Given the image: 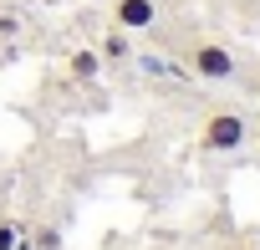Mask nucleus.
<instances>
[{
    "label": "nucleus",
    "instance_id": "39448f33",
    "mask_svg": "<svg viewBox=\"0 0 260 250\" xmlns=\"http://www.w3.org/2000/svg\"><path fill=\"white\" fill-rule=\"evenodd\" d=\"M67 67H72V77H77V82H97V72H102V56L82 46V51H72V61H67Z\"/></svg>",
    "mask_w": 260,
    "mask_h": 250
},
{
    "label": "nucleus",
    "instance_id": "f03ea898",
    "mask_svg": "<svg viewBox=\"0 0 260 250\" xmlns=\"http://www.w3.org/2000/svg\"><path fill=\"white\" fill-rule=\"evenodd\" d=\"M250 143V117L240 107H214L199 122V148L204 153H240Z\"/></svg>",
    "mask_w": 260,
    "mask_h": 250
},
{
    "label": "nucleus",
    "instance_id": "1a4fd4ad",
    "mask_svg": "<svg viewBox=\"0 0 260 250\" xmlns=\"http://www.w3.org/2000/svg\"><path fill=\"white\" fill-rule=\"evenodd\" d=\"M250 133H255V138H260V117H255V122H250Z\"/></svg>",
    "mask_w": 260,
    "mask_h": 250
},
{
    "label": "nucleus",
    "instance_id": "20e7f679",
    "mask_svg": "<svg viewBox=\"0 0 260 250\" xmlns=\"http://www.w3.org/2000/svg\"><path fill=\"white\" fill-rule=\"evenodd\" d=\"M97 56H102V61H127V56H133V41H127V31H122V26H112V31L102 36Z\"/></svg>",
    "mask_w": 260,
    "mask_h": 250
},
{
    "label": "nucleus",
    "instance_id": "0eeeda50",
    "mask_svg": "<svg viewBox=\"0 0 260 250\" xmlns=\"http://www.w3.org/2000/svg\"><path fill=\"white\" fill-rule=\"evenodd\" d=\"M16 245H21V225L6 220V225H0V250H16Z\"/></svg>",
    "mask_w": 260,
    "mask_h": 250
},
{
    "label": "nucleus",
    "instance_id": "423d86ee",
    "mask_svg": "<svg viewBox=\"0 0 260 250\" xmlns=\"http://www.w3.org/2000/svg\"><path fill=\"white\" fill-rule=\"evenodd\" d=\"M31 245H36V250H61V230H56V225H41V230L31 235Z\"/></svg>",
    "mask_w": 260,
    "mask_h": 250
},
{
    "label": "nucleus",
    "instance_id": "9d476101",
    "mask_svg": "<svg viewBox=\"0 0 260 250\" xmlns=\"http://www.w3.org/2000/svg\"><path fill=\"white\" fill-rule=\"evenodd\" d=\"M255 97H260V77H255Z\"/></svg>",
    "mask_w": 260,
    "mask_h": 250
},
{
    "label": "nucleus",
    "instance_id": "7ed1b4c3",
    "mask_svg": "<svg viewBox=\"0 0 260 250\" xmlns=\"http://www.w3.org/2000/svg\"><path fill=\"white\" fill-rule=\"evenodd\" d=\"M112 21L122 31H148L158 26V0H112Z\"/></svg>",
    "mask_w": 260,
    "mask_h": 250
},
{
    "label": "nucleus",
    "instance_id": "f257e3e1",
    "mask_svg": "<svg viewBox=\"0 0 260 250\" xmlns=\"http://www.w3.org/2000/svg\"><path fill=\"white\" fill-rule=\"evenodd\" d=\"M179 67H184V77H199V82H235V77H240V61H235V51H230L224 41H209V36L189 41Z\"/></svg>",
    "mask_w": 260,
    "mask_h": 250
},
{
    "label": "nucleus",
    "instance_id": "6e6552de",
    "mask_svg": "<svg viewBox=\"0 0 260 250\" xmlns=\"http://www.w3.org/2000/svg\"><path fill=\"white\" fill-rule=\"evenodd\" d=\"M230 250H260V245H255V240H240V245H230Z\"/></svg>",
    "mask_w": 260,
    "mask_h": 250
}]
</instances>
